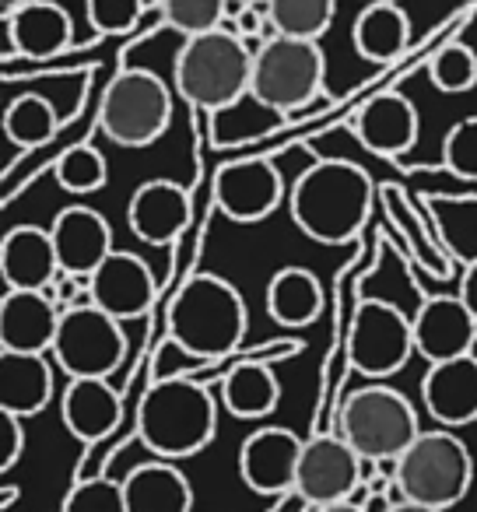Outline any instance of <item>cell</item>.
Instances as JSON below:
<instances>
[{
	"label": "cell",
	"instance_id": "1",
	"mask_svg": "<svg viewBox=\"0 0 477 512\" xmlns=\"http://www.w3.org/2000/svg\"><path fill=\"white\" fill-rule=\"evenodd\" d=\"M372 186L369 172L348 158H320L313 162L288 193L292 221L323 246H344L362 232L365 218L372 211Z\"/></svg>",
	"mask_w": 477,
	"mask_h": 512
},
{
	"label": "cell",
	"instance_id": "2",
	"mask_svg": "<svg viewBox=\"0 0 477 512\" xmlns=\"http://www.w3.org/2000/svg\"><path fill=\"white\" fill-rule=\"evenodd\" d=\"M218 428L214 397L190 376L155 379L137 407V439L158 460H190L204 453Z\"/></svg>",
	"mask_w": 477,
	"mask_h": 512
},
{
	"label": "cell",
	"instance_id": "3",
	"mask_svg": "<svg viewBox=\"0 0 477 512\" xmlns=\"http://www.w3.org/2000/svg\"><path fill=\"white\" fill-rule=\"evenodd\" d=\"M246 327L250 316L243 295L218 274H193L169 306V337L200 362H214L239 348Z\"/></svg>",
	"mask_w": 477,
	"mask_h": 512
},
{
	"label": "cell",
	"instance_id": "4",
	"mask_svg": "<svg viewBox=\"0 0 477 512\" xmlns=\"http://www.w3.org/2000/svg\"><path fill=\"white\" fill-rule=\"evenodd\" d=\"M250 78L253 50L246 46V39L228 29L183 39L172 60V88L179 92V99L204 113H218L250 95Z\"/></svg>",
	"mask_w": 477,
	"mask_h": 512
},
{
	"label": "cell",
	"instance_id": "5",
	"mask_svg": "<svg viewBox=\"0 0 477 512\" xmlns=\"http://www.w3.org/2000/svg\"><path fill=\"white\" fill-rule=\"evenodd\" d=\"M337 435L362 460L397 463L400 453L421 435V425L404 393L386 383H369L344 397L337 411Z\"/></svg>",
	"mask_w": 477,
	"mask_h": 512
},
{
	"label": "cell",
	"instance_id": "6",
	"mask_svg": "<svg viewBox=\"0 0 477 512\" xmlns=\"http://www.w3.org/2000/svg\"><path fill=\"white\" fill-rule=\"evenodd\" d=\"M393 481L407 502L446 512L467 498L474 484V456L467 442L456 439L449 428H432L400 453V460L393 463Z\"/></svg>",
	"mask_w": 477,
	"mask_h": 512
},
{
	"label": "cell",
	"instance_id": "7",
	"mask_svg": "<svg viewBox=\"0 0 477 512\" xmlns=\"http://www.w3.org/2000/svg\"><path fill=\"white\" fill-rule=\"evenodd\" d=\"M323 81L327 57L316 39L271 36L253 50L250 95H257L274 113H299L323 92Z\"/></svg>",
	"mask_w": 477,
	"mask_h": 512
},
{
	"label": "cell",
	"instance_id": "8",
	"mask_svg": "<svg viewBox=\"0 0 477 512\" xmlns=\"http://www.w3.org/2000/svg\"><path fill=\"white\" fill-rule=\"evenodd\" d=\"M102 134L120 148H148L172 123V92L155 71L130 67L102 92Z\"/></svg>",
	"mask_w": 477,
	"mask_h": 512
},
{
	"label": "cell",
	"instance_id": "9",
	"mask_svg": "<svg viewBox=\"0 0 477 512\" xmlns=\"http://www.w3.org/2000/svg\"><path fill=\"white\" fill-rule=\"evenodd\" d=\"M50 355L71 379H109L127 358V334L123 323L102 313L95 302L67 306Z\"/></svg>",
	"mask_w": 477,
	"mask_h": 512
},
{
	"label": "cell",
	"instance_id": "10",
	"mask_svg": "<svg viewBox=\"0 0 477 512\" xmlns=\"http://www.w3.org/2000/svg\"><path fill=\"white\" fill-rule=\"evenodd\" d=\"M414 351V327L411 316L383 299H362L355 309L348 334V362L358 376L383 383L397 376Z\"/></svg>",
	"mask_w": 477,
	"mask_h": 512
},
{
	"label": "cell",
	"instance_id": "11",
	"mask_svg": "<svg viewBox=\"0 0 477 512\" xmlns=\"http://www.w3.org/2000/svg\"><path fill=\"white\" fill-rule=\"evenodd\" d=\"M285 200V179L271 158H235L214 172V207L228 221L257 225Z\"/></svg>",
	"mask_w": 477,
	"mask_h": 512
},
{
	"label": "cell",
	"instance_id": "12",
	"mask_svg": "<svg viewBox=\"0 0 477 512\" xmlns=\"http://www.w3.org/2000/svg\"><path fill=\"white\" fill-rule=\"evenodd\" d=\"M362 456L341 439V435H313L302 446L299 477H295V495L306 505L348 502L362 484Z\"/></svg>",
	"mask_w": 477,
	"mask_h": 512
},
{
	"label": "cell",
	"instance_id": "13",
	"mask_svg": "<svg viewBox=\"0 0 477 512\" xmlns=\"http://www.w3.org/2000/svg\"><path fill=\"white\" fill-rule=\"evenodd\" d=\"M88 292H92V302L102 313L127 323L144 320L151 313V306L158 299V281L137 253L113 249L99 264V271L88 278Z\"/></svg>",
	"mask_w": 477,
	"mask_h": 512
},
{
	"label": "cell",
	"instance_id": "14",
	"mask_svg": "<svg viewBox=\"0 0 477 512\" xmlns=\"http://www.w3.org/2000/svg\"><path fill=\"white\" fill-rule=\"evenodd\" d=\"M306 442L285 425H264L239 446V477L257 495H285L295 491L299 460Z\"/></svg>",
	"mask_w": 477,
	"mask_h": 512
},
{
	"label": "cell",
	"instance_id": "15",
	"mask_svg": "<svg viewBox=\"0 0 477 512\" xmlns=\"http://www.w3.org/2000/svg\"><path fill=\"white\" fill-rule=\"evenodd\" d=\"M414 327V351L428 365L453 362V358L474 355L477 320L463 306L460 295H432L411 316Z\"/></svg>",
	"mask_w": 477,
	"mask_h": 512
},
{
	"label": "cell",
	"instance_id": "16",
	"mask_svg": "<svg viewBox=\"0 0 477 512\" xmlns=\"http://www.w3.org/2000/svg\"><path fill=\"white\" fill-rule=\"evenodd\" d=\"M53 246L60 256V271L74 274V278H92L99 264L113 253V228L95 207L71 204L53 218L50 225Z\"/></svg>",
	"mask_w": 477,
	"mask_h": 512
},
{
	"label": "cell",
	"instance_id": "17",
	"mask_svg": "<svg viewBox=\"0 0 477 512\" xmlns=\"http://www.w3.org/2000/svg\"><path fill=\"white\" fill-rule=\"evenodd\" d=\"M64 309L53 302L50 292H15L8 288L0 302V344L4 351L22 355H46L53 351Z\"/></svg>",
	"mask_w": 477,
	"mask_h": 512
},
{
	"label": "cell",
	"instance_id": "18",
	"mask_svg": "<svg viewBox=\"0 0 477 512\" xmlns=\"http://www.w3.org/2000/svg\"><path fill=\"white\" fill-rule=\"evenodd\" d=\"M0 274L15 292H46L60 278V256L50 228L15 225L0 242Z\"/></svg>",
	"mask_w": 477,
	"mask_h": 512
},
{
	"label": "cell",
	"instance_id": "19",
	"mask_svg": "<svg viewBox=\"0 0 477 512\" xmlns=\"http://www.w3.org/2000/svg\"><path fill=\"white\" fill-rule=\"evenodd\" d=\"M127 225L151 246H169L190 225V193L176 179H148L127 204Z\"/></svg>",
	"mask_w": 477,
	"mask_h": 512
},
{
	"label": "cell",
	"instance_id": "20",
	"mask_svg": "<svg viewBox=\"0 0 477 512\" xmlns=\"http://www.w3.org/2000/svg\"><path fill=\"white\" fill-rule=\"evenodd\" d=\"M351 130H355V137L369 151H376L383 158H397L414 148L421 123H418V109H414V102L407 95L379 92L376 99H369L358 109Z\"/></svg>",
	"mask_w": 477,
	"mask_h": 512
},
{
	"label": "cell",
	"instance_id": "21",
	"mask_svg": "<svg viewBox=\"0 0 477 512\" xmlns=\"http://www.w3.org/2000/svg\"><path fill=\"white\" fill-rule=\"evenodd\" d=\"M421 400L442 428L477 421V358L463 355L453 362L428 365L421 379Z\"/></svg>",
	"mask_w": 477,
	"mask_h": 512
},
{
	"label": "cell",
	"instance_id": "22",
	"mask_svg": "<svg viewBox=\"0 0 477 512\" xmlns=\"http://www.w3.org/2000/svg\"><path fill=\"white\" fill-rule=\"evenodd\" d=\"M8 50L25 60H53L71 46L74 25L71 15L57 0H29L11 18H4Z\"/></svg>",
	"mask_w": 477,
	"mask_h": 512
},
{
	"label": "cell",
	"instance_id": "23",
	"mask_svg": "<svg viewBox=\"0 0 477 512\" xmlns=\"http://www.w3.org/2000/svg\"><path fill=\"white\" fill-rule=\"evenodd\" d=\"M60 418L74 439L92 446L123 421V397L109 379H71L60 397Z\"/></svg>",
	"mask_w": 477,
	"mask_h": 512
},
{
	"label": "cell",
	"instance_id": "24",
	"mask_svg": "<svg viewBox=\"0 0 477 512\" xmlns=\"http://www.w3.org/2000/svg\"><path fill=\"white\" fill-rule=\"evenodd\" d=\"M127 512H193V484L169 460H151L123 477Z\"/></svg>",
	"mask_w": 477,
	"mask_h": 512
},
{
	"label": "cell",
	"instance_id": "25",
	"mask_svg": "<svg viewBox=\"0 0 477 512\" xmlns=\"http://www.w3.org/2000/svg\"><path fill=\"white\" fill-rule=\"evenodd\" d=\"M53 397V365L46 355H22L4 351L0 355V407L15 418H32Z\"/></svg>",
	"mask_w": 477,
	"mask_h": 512
},
{
	"label": "cell",
	"instance_id": "26",
	"mask_svg": "<svg viewBox=\"0 0 477 512\" xmlns=\"http://www.w3.org/2000/svg\"><path fill=\"white\" fill-rule=\"evenodd\" d=\"M351 43H355L358 57L372 60V64H390L411 43V18L400 4L372 0L351 25Z\"/></svg>",
	"mask_w": 477,
	"mask_h": 512
},
{
	"label": "cell",
	"instance_id": "27",
	"mask_svg": "<svg viewBox=\"0 0 477 512\" xmlns=\"http://www.w3.org/2000/svg\"><path fill=\"white\" fill-rule=\"evenodd\" d=\"M267 316L281 327H309L323 313V285L306 267H281L267 285Z\"/></svg>",
	"mask_w": 477,
	"mask_h": 512
},
{
	"label": "cell",
	"instance_id": "28",
	"mask_svg": "<svg viewBox=\"0 0 477 512\" xmlns=\"http://www.w3.org/2000/svg\"><path fill=\"white\" fill-rule=\"evenodd\" d=\"M221 400L225 407L243 421H260L278 407L281 400V383L267 365L260 362H243L228 369V376L221 379Z\"/></svg>",
	"mask_w": 477,
	"mask_h": 512
},
{
	"label": "cell",
	"instance_id": "29",
	"mask_svg": "<svg viewBox=\"0 0 477 512\" xmlns=\"http://www.w3.org/2000/svg\"><path fill=\"white\" fill-rule=\"evenodd\" d=\"M60 116L46 95L25 92L4 109V134L18 148H43L57 137Z\"/></svg>",
	"mask_w": 477,
	"mask_h": 512
},
{
	"label": "cell",
	"instance_id": "30",
	"mask_svg": "<svg viewBox=\"0 0 477 512\" xmlns=\"http://www.w3.org/2000/svg\"><path fill=\"white\" fill-rule=\"evenodd\" d=\"M337 0H267V18H271L278 36L292 39H316L334 25Z\"/></svg>",
	"mask_w": 477,
	"mask_h": 512
},
{
	"label": "cell",
	"instance_id": "31",
	"mask_svg": "<svg viewBox=\"0 0 477 512\" xmlns=\"http://www.w3.org/2000/svg\"><path fill=\"white\" fill-rule=\"evenodd\" d=\"M243 99L232 102V106H225V109H218V113H211V130H214V144H218V148L260 141V137H267L281 120H285V116L274 113L271 106H264L257 95H253V99H257L253 113H243Z\"/></svg>",
	"mask_w": 477,
	"mask_h": 512
},
{
	"label": "cell",
	"instance_id": "32",
	"mask_svg": "<svg viewBox=\"0 0 477 512\" xmlns=\"http://www.w3.org/2000/svg\"><path fill=\"white\" fill-rule=\"evenodd\" d=\"M428 81L446 95H463L477 85V53L460 39H449L428 57Z\"/></svg>",
	"mask_w": 477,
	"mask_h": 512
},
{
	"label": "cell",
	"instance_id": "33",
	"mask_svg": "<svg viewBox=\"0 0 477 512\" xmlns=\"http://www.w3.org/2000/svg\"><path fill=\"white\" fill-rule=\"evenodd\" d=\"M57 183L64 186L71 197H88V193L102 190L109 179V162L102 158L99 148L92 144H74L57 158Z\"/></svg>",
	"mask_w": 477,
	"mask_h": 512
},
{
	"label": "cell",
	"instance_id": "34",
	"mask_svg": "<svg viewBox=\"0 0 477 512\" xmlns=\"http://www.w3.org/2000/svg\"><path fill=\"white\" fill-rule=\"evenodd\" d=\"M225 4L228 0H158L162 25L179 32L183 39L214 32L225 25Z\"/></svg>",
	"mask_w": 477,
	"mask_h": 512
},
{
	"label": "cell",
	"instance_id": "35",
	"mask_svg": "<svg viewBox=\"0 0 477 512\" xmlns=\"http://www.w3.org/2000/svg\"><path fill=\"white\" fill-rule=\"evenodd\" d=\"M60 512H127V495H123V481H109V477H88L78 481L64 498Z\"/></svg>",
	"mask_w": 477,
	"mask_h": 512
},
{
	"label": "cell",
	"instance_id": "36",
	"mask_svg": "<svg viewBox=\"0 0 477 512\" xmlns=\"http://www.w3.org/2000/svg\"><path fill=\"white\" fill-rule=\"evenodd\" d=\"M442 165L460 179H477V116H463L442 141Z\"/></svg>",
	"mask_w": 477,
	"mask_h": 512
},
{
	"label": "cell",
	"instance_id": "37",
	"mask_svg": "<svg viewBox=\"0 0 477 512\" xmlns=\"http://www.w3.org/2000/svg\"><path fill=\"white\" fill-rule=\"evenodd\" d=\"M88 25L102 36L130 32L144 15V0H85Z\"/></svg>",
	"mask_w": 477,
	"mask_h": 512
},
{
	"label": "cell",
	"instance_id": "38",
	"mask_svg": "<svg viewBox=\"0 0 477 512\" xmlns=\"http://www.w3.org/2000/svg\"><path fill=\"white\" fill-rule=\"evenodd\" d=\"M25 418H15V414L4 411V421H0V435H4V456H0V467L11 470L25 453Z\"/></svg>",
	"mask_w": 477,
	"mask_h": 512
},
{
	"label": "cell",
	"instance_id": "39",
	"mask_svg": "<svg viewBox=\"0 0 477 512\" xmlns=\"http://www.w3.org/2000/svg\"><path fill=\"white\" fill-rule=\"evenodd\" d=\"M463 299V306L470 309V316L477 320V256L467 264V271H463L460 278V292H456Z\"/></svg>",
	"mask_w": 477,
	"mask_h": 512
},
{
	"label": "cell",
	"instance_id": "40",
	"mask_svg": "<svg viewBox=\"0 0 477 512\" xmlns=\"http://www.w3.org/2000/svg\"><path fill=\"white\" fill-rule=\"evenodd\" d=\"M393 505H397V502H393L390 491H386V495H369V498H365L362 509H365V512H390Z\"/></svg>",
	"mask_w": 477,
	"mask_h": 512
},
{
	"label": "cell",
	"instance_id": "41",
	"mask_svg": "<svg viewBox=\"0 0 477 512\" xmlns=\"http://www.w3.org/2000/svg\"><path fill=\"white\" fill-rule=\"evenodd\" d=\"M316 512H365V509L355 502H334V505H320Z\"/></svg>",
	"mask_w": 477,
	"mask_h": 512
},
{
	"label": "cell",
	"instance_id": "42",
	"mask_svg": "<svg viewBox=\"0 0 477 512\" xmlns=\"http://www.w3.org/2000/svg\"><path fill=\"white\" fill-rule=\"evenodd\" d=\"M390 512H442V509H432V505H418V502H400V505H393Z\"/></svg>",
	"mask_w": 477,
	"mask_h": 512
},
{
	"label": "cell",
	"instance_id": "43",
	"mask_svg": "<svg viewBox=\"0 0 477 512\" xmlns=\"http://www.w3.org/2000/svg\"><path fill=\"white\" fill-rule=\"evenodd\" d=\"M25 4H29V0H0V11H4V18H11L18 8H25Z\"/></svg>",
	"mask_w": 477,
	"mask_h": 512
},
{
	"label": "cell",
	"instance_id": "44",
	"mask_svg": "<svg viewBox=\"0 0 477 512\" xmlns=\"http://www.w3.org/2000/svg\"><path fill=\"white\" fill-rule=\"evenodd\" d=\"M243 4H267V0H243Z\"/></svg>",
	"mask_w": 477,
	"mask_h": 512
},
{
	"label": "cell",
	"instance_id": "45",
	"mask_svg": "<svg viewBox=\"0 0 477 512\" xmlns=\"http://www.w3.org/2000/svg\"><path fill=\"white\" fill-rule=\"evenodd\" d=\"M383 4H400V0H383Z\"/></svg>",
	"mask_w": 477,
	"mask_h": 512
}]
</instances>
